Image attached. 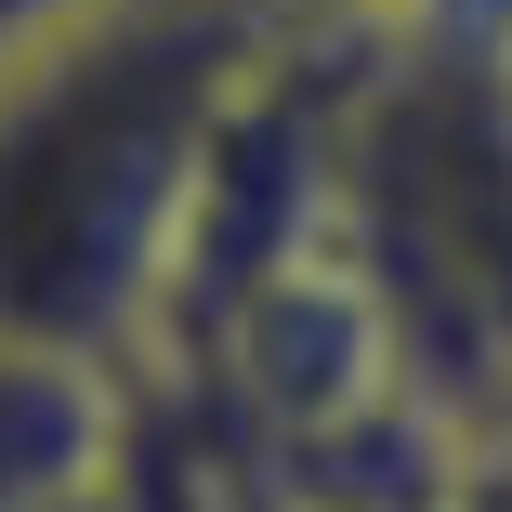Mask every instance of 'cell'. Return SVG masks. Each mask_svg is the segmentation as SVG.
I'll list each match as a JSON object with an SVG mask.
<instances>
[{
	"label": "cell",
	"mask_w": 512,
	"mask_h": 512,
	"mask_svg": "<svg viewBox=\"0 0 512 512\" xmlns=\"http://www.w3.org/2000/svg\"><path fill=\"white\" fill-rule=\"evenodd\" d=\"M289 0H79L0 40V342L132 368L197 276L224 145L289 53Z\"/></svg>",
	"instance_id": "obj_1"
},
{
	"label": "cell",
	"mask_w": 512,
	"mask_h": 512,
	"mask_svg": "<svg viewBox=\"0 0 512 512\" xmlns=\"http://www.w3.org/2000/svg\"><path fill=\"white\" fill-rule=\"evenodd\" d=\"M53 14H79V0H0V40H27V27H53Z\"/></svg>",
	"instance_id": "obj_2"
},
{
	"label": "cell",
	"mask_w": 512,
	"mask_h": 512,
	"mask_svg": "<svg viewBox=\"0 0 512 512\" xmlns=\"http://www.w3.org/2000/svg\"><path fill=\"white\" fill-rule=\"evenodd\" d=\"M499 66H512V0H499Z\"/></svg>",
	"instance_id": "obj_3"
}]
</instances>
